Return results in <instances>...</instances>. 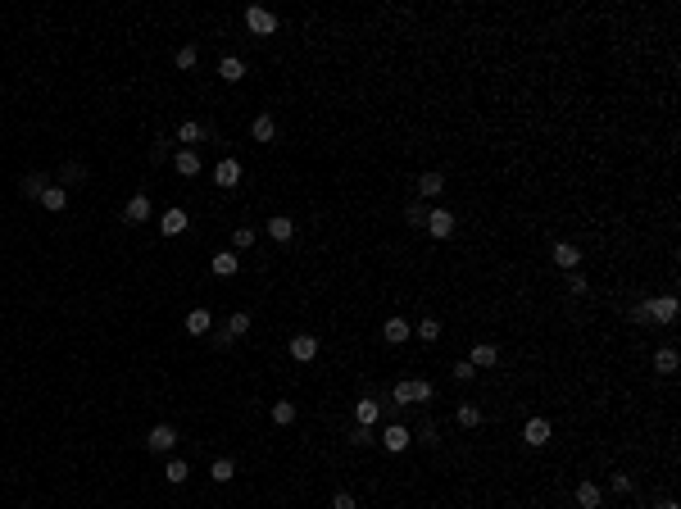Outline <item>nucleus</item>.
Segmentation results:
<instances>
[{
  "mask_svg": "<svg viewBox=\"0 0 681 509\" xmlns=\"http://www.w3.org/2000/svg\"><path fill=\"white\" fill-rule=\"evenodd\" d=\"M391 396H395V405H427V401H436V387L427 378H400Z\"/></svg>",
  "mask_w": 681,
  "mask_h": 509,
  "instance_id": "f257e3e1",
  "label": "nucleus"
},
{
  "mask_svg": "<svg viewBox=\"0 0 681 509\" xmlns=\"http://www.w3.org/2000/svg\"><path fill=\"white\" fill-rule=\"evenodd\" d=\"M173 445H177V428L173 423H155L150 432H146V450H155V455L173 450Z\"/></svg>",
  "mask_w": 681,
  "mask_h": 509,
  "instance_id": "f03ea898",
  "label": "nucleus"
},
{
  "mask_svg": "<svg viewBox=\"0 0 681 509\" xmlns=\"http://www.w3.org/2000/svg\"><path fill=\"white\" fill-rule=\"evenodd\" d=\"M377 441L386 445L391 455H400V450H409V445H413V428H404V423H391V428H382Z\"/></svg>",
  "mask_w": 681,
  "mask_h": 509,
  "instance_id": "7ed1b4c3",
  "label": "nucleus"
},
{
  "mask_svg": "<svg viewBox=\"0 0 681 509\" xmlns=\"http://www.w3.org/2000/svg\"><path fill=\"white\" fill-rule=\"evenodd\" d=\"M246 28H250L255 37H273V32H277V14H273V10H259V5H250V10H246Z\"/></svg>",
  "mask_w": 681,
  "mask_h": 509,
  "instance_id": "20e7f679",
  "label": "nucleus"
},
{
  "mask_svg": "<svg viewBox=\"0 0 681 509\" xmlns=\"http://www.w3.org/2000/svg\"><path fill=\"white\" fill-rule=\"evenodd\" d=\"M645 314H649V323H672L681 314V305H677V296H654L645 305Z\"/></svg>",
  "mask_w": 681,
  "mask_h": 509,
  "instance_id": "39448f33",
  "label": "nucleus"
},
{
  "mask_svg": "<svg viewBox=\"0 0 681 509\" xmlns=\"http://www.w3.org/2000/svg\"><path fill=\"white\" fill-rule=\"evenodd\" d=\"M422 228L432 232L436 241H445V237L454 232V214H450V209H441V205H432V209H427V223H422Z\"/></svg>",
  "mask_w": 681,
  "mask_h": 509,
  "instance_id": "423d86ee",
  "label": "nucleus"
},
{
  "mask_svg": "<svg viewBox=\"0 0 681 509\" xmlns=\"http://www.w3.org/2000/svg\"><path fill=\"white\" fill-rule=\"evenodd\" d=\"M409 336H413V323H409V318L395 314V318H386V323H382V341H391V346H404Z\"/></svg>",
  "mask_w": 681,
  "mask_h": 509,
  "instance_id": "0eeeda50",
  "label": "nucleus"
},
{
  "mask_svg": "<svg viewBox=\"0 0 681 509\" xmlns=\"http://www.w3.org/2000/svg\"><path fill=\"white\" fill-rule=\"evenodd\" d=\"M146 218H155V205H150V195H132L128 200V209H123V223H146Z\"/></svg>",
  "mask_w": 681,
  "mask_h": 509,
  "instance_id": "6e6552de",
  "label": "nucleus"
},
{
  "mask_svg": "<svg viewBox=\"0 0 681 509\" xmlns=\"http://www.w3.org/2000/svg\"><path fill=\"white\" fill-rule=\"evenodd\" d=\"M550 436H554L550 419H527V428H522V441L527 445H550Z\"/></svg>",
  "mask_w": 681,
  "mask_h": 509,
  "instance_id": "1a4fd4ad",
  "label": "nucleus"
},
{
  "mask_svg": "<svg viewBox=\"0 0 681 509\" xmlns=\"http://www.w3.org/2000/svg\"><path fill=\"white\" fill-rule=\"evenodd\" d=\"M314 355H318V336H314V332H295V336H291V359L309 364Z\"/></svg>",
  "mask_w": 681,
  "mask_h": 509,
  "instance_id": "9d476101",
  "label": "nucleus"
},
{
  "mask_svg": "<svg viewBox=\"0 0 681 509\" xmlns=\"http://www.w3.org/2000/svg\"><path fill=\"white\" fill-rule=\"evenodd\" d=\"M441 191H445V177H441V173H422V177H418V200H422V205L441 200Z\"/></svg>",
  "mask_w": 681,
  "mask_h": 509,
  "instance_id": "9b49d317",
  "label": "nucleus"
},
{
  "mask_svg": "<svg viewBox=\"0 0 681 509\" xmlns=\"http://www.w3.org/2000/svg\"><path fill=\"white\" fill-rule=\"evenodd\" d=\"M468 364H473V369H495V364H500V346H491V341H482V346H473V355H468Z\"/></svg>",
  "mask_w": 681,
  "mask_h": 509,
  "instance_id": "f8f14e48",
  "label": "nucleus"
},
{
  "mask_svg": "<svg viewBox=\"0 0 681 509\" xmlns=\"http://www.w3.org/2000/svg\"><path fill=\"white\" fill-rule=\"evenodd\" d=\"M554 264H559V269H568V273H577V264H582V250H577L573 241H559V246H554Z\"/></svg>",
  "mask_w": 681,
  "mask_h": 509,
  "instance_id": "ddd939ff",
  "label": "nucleus"
},
{
  "mask_svg": "<svg viewBox=\"0 0 681 509\" xmlns=\"http://www.w3.org/2000/svg\"><path fill=\"white\" fill-rule=\"evenodd\" d=\"M209 269H214V278H237L241 260H237V255H232V250H218L214 260H209Z\"/></svg>",
  "mask_w": 681,
  "mask_h": 509,
  "instance_id": "4468645a",
  "label": "nucleus"
},
{
  "mask_svg": "<svg viewBox=\"0 0 681 509\" xmlns=\"http://www.w3.org/2000/svg\"><path fill=\"white\" fill-rule=\"evenodd\" d=\"M214 182L218 186H237L241 182V164L237 160H218L214 164Z\"/></svg>",
  "mask_w": 681,
  "mask_h": 509,
  "instance_id": "2eb2a0df",
  "label": "nucleus"
},
{
  "mask_svg": "<svg viewBox=\"0 0 681 509\" xmlns=\"http://www.w3.org/2000/svg\"><path fill=\"white\" fill-rule=\"evenodd\" d=\"M159 232H164V237L186 232V214H182V209H164V214H159Z\"/></svg>",
  "mask_w": 681,
  "mask_h": 509,
  "instance_id": "dca6fc26",
  "label": "nucleus"
},
{
  "mask_svg": "<svg viewBox=\"0 0 681 509\" xmlns=\"http://www.w3.org/2000/svg\"><path fill=\"white\" fill-rule=\"evenodd\" d=\"M250 137H255V141H273V137H277V119H273V114H255Z\"/></svg>",
  "mask_w": 681,
  "mask_h": 509,
  "instance_id": "f3484780",
  "label": "nucleus"
},
{
  "mask_svg": "<svg viewBox=\"0 0 681 509\" xmlns=\"http://www.w3.org/2000/svg\"><path fill=\"white\" fill-rule=\"evenodd\" d=\"M177 141H182L186 151H191L195 141H205V123H195V119H182V123H177Z\"/></svg>",
  "mask_w": 681,
  "mask_h": 509,
  "instance_id": "a211bd4d",
  "label": "nucleus"
},
{
  "mask_svg": "<svg viewBox=\"0 0 681 509\" xmlns=\"http://www.w3.org/2000/svg\"><path fill=\"white\" fill-rule=\"evenodd\" d=\"M186 332H191V336H209V332H214L209 309H191V314H186Z\"/></svg>",
  "mask_w": 681,
  "mask_h": 509,
  "instance_id": "6ab92c4d",
  "label": "nucleus"
},
{
  "mask_svg": "<svg viewBox=\"0 0 681 509\" xmlns=\"http://www.w3.org/2000/svg\"><path fill=\"white\" fill-rule=\"evenodd\" d=\"M173 169H177L182 177H195V173H200V155H195V151H186V146H182V151L173 155Z\"/></svg>",
  "mask_w": 681,
  "mask_h": 509,
  "instance_id": "aec40b11",
  "label": "nucleus"
},
{
  "mask_svg": "<svg viewBox=\"0 0 681 509\" xmlns=\"http://www.w3.org/2000/svg\"><path fill=\"white\" fill-rule=\"evenodd\" d=\"M41 205L50 209V214H59V209L68 205V191H64V186H59V182H50V186H46V191H41Z\"/></svg>",
  "mask_w": 681,
  "mask_h": 509,
  "instance_id": "412c9836",
  "label": "nucleus"
},
{
  "mask_svg": "<svg viewBox=\"0 0 681 509\" xmlns=\"http://www.w3.org/2000/svg\"><path fill=\"white\" fill-rule=\"evenodd\" d=\"M654 373H663V378H672V373H677V350H672V346H659V350H654Z\"/></svg>",
  "mask_w": 681,
  "mask_h": 509,
  "instance_id": "4be33fe9",
  "label": "nucleus"
},
{
  "mask_svg": "<svg viewBox=\"0 0 681 509\" xmlns=\"http://www.w3.org/2000/svg\"><path fill=\"white\" fill-rule=\"evenodd\" d=\"M46 186H50V177H46V173H28V177L19 182V191L28 195V200H41V191H46Z\"/></svg>",
  "mask_w": 681,
  "mask_h": 509,
  "instance_id": "5701e85b",
  "label": "nucleus"
},
{
  "mask_svg": "<svg viewBox=\"0 0 681 509\" xmlns=\"http://www.w3.org/2000/svg\"><path fill=\"white\" fill-rule=\"evenodd\" d=\"M377 419H382V405L377 401H359L355 405V423H359V428H373Z\"/></svg>",
  "mask_w": 681,
  "mask_h": 509,
  "instance_id": "b1692460",
  "label": "nucleus"
},
{
  "mask_svg": "<svg viewBox=\"0 0 681 509\" xmlns=\"http://www.w3.org/2000/svg\"><path fill=\"white\" fill-rule=\"evenodd\" d=\"M218 77H223V82H241V77H246V64H241L237 55H227V59H218Z\"/></svg>",
  "mask_w": 681,
  "mask_h": 509,
  "instance_id": "393cba45",
  "label": "nucleus"
},
{
  "mask_svg": "<svg viewBox=\"0 0 681 509\" xmlns=\"http://www.w3.org/2000/svg\"><path fill=\"white\" fill-rule=\"evenodd\" d=\"M87 182V164H64V169H59V186H82Z\"/></svg>",
  "mask_w": 681,
  "mask_h": 509,
  "instance_id": "a878e982",
  "label": "nucleus"
},
{
  "mask_svg": "<svg viewBox=\"0 0 681 509\" xmlns=\"http://www.w3.org/2000/svg\"><path fill=\"white\" fill-rule=\"evenodd\" d=\"M268 237H273V241H291V237H295V223H291L286 214L268 218Z\"/></svg>",
  "mask_w": 681,
  "mask_h": 509,
  "instance_id": "bb28decb",
  "label": "nucleus"
},
{
  "mask_svg": "<svg viewBox=\"0 0 681 509\" xmlns=\"http://www.w3.org/2000/svg\"><path fill=\"white\" fill-rule=\"evenodd\" d=\"M577 505L582 509H600V487H595V482H577Z\"/></svg>",
  "mask_w": 681,
  "mask_h": 509,
  "instance_id": "cd10ccee",
  "label": "nucleus"
},
{
  "mask_svg": "<svg viewBox=\"0 0 681 509\" xmlns=\"http://www.w3.org/2000/svg\"><path fill=\"white\" fill-rule=\"evenodd\" d=\"M164 477H168L173 487H182L186 477H191V468H186V459H168V464H164Z\"/></svg>",
  "mask_w": 681,
  "mask_h": 509,
  "instance_id": "c85d7f7f",
  "label": "nucleus"
},
{
  "mask_svg": "<svg viewBox=\"0 0 681 509\" xmlns=\"http://www.w3.org/2000/svg\"><path fill=\"white\" fill-rule=\"evenodd\" d=\"M427 209H432V205H422V200H409V205H404V223H409V228H422V223H427Z\"/></svg>",
  "mask_w": 681,
  "mask_h": 509,
  "instance_id": "c756f323",
  "label": "nucleus"
},
{
  "mask_svg": "<svg viewBox=\"0 0 681 509\" xmlns=\"http://www.w3.org/2000/svg\"><path fill=\"white\" fill-rule=\"evenodd\" d=\"M223 332L232 336V341H237V336H246V332H250V314H246V309H237V314L227 318V327H223Z\"/></svg>",
  "mask_w": 681,
  "mask_h": 509,
  "instance_id": "7c9ffc66",
  "label": "nucleus"
},
{
  "mask_svg": "<svg viewBox=\"0 0 681 509\" xmlns=\"http://www.w3.org/2000/svg\"><path fill=\"white\" fill-rule=\"evenodd\" d=\"M273 423H277V428H291L295 423V405L291 401H273Z\"/></svg>",
  "mask_w": 681,
  "mask_h": 509,
  "instance_id": "2f4dec72",
  "label": "nucleus"
},
{
  "mask_svg": "<svg viewBox=\"0 0 681 509\" xmlns=\"http://www.w3.org/2000/svg\"><path fill=\"white\" fill-rule=\"evenodd\" d=\"M454 419H459V428H477V423H482V410H477L473 401H464L459 410H454Z\"/></svg>",
  "mask_w": 681,
  "mask_h": 509,
  "instance_id": "473e14b6",
  "label": "nucleus"
},
{
  "mask_svg": "<svg viewBox=\"0 0 681 509\" xmlns=\"http://www.w3.org/2000/svg\"><path fill=\"white\" fill-rule=\"evenodd\" d=\"M209 477H214V482H232V477H237V464H232V459H214V464H209Z\"/></svg>",
  "mask_w": 681,
  "mask_h": 509,
  "instance_id": "72a5a7b5",
  "label": "nucleus"
},
{
  "mask_svg": "<svg viewBox=\"0 0 681 509\" xmlns=\"http://www.w3.org/2000/svg\"><path fill=\"white\" fill-rule=\"evenodd\" d=\"M346 441H350V445H377V432H373V428H359V423H355V428L346 432Z\"/></svg>",
  "mask_w": 681,
  "mask_h": 509,
  "instance_id": "f704fd0d",
  "label": "nucleus"
},
{
  "mask_svg": "<svg viewBox=\"0 0 681 509\" xmlns=\"http://www.w3.org/2000/svg\"><path fill=\"white\" fill-rule=\"evenodd\" d=\"M413 336H422V341H436V336H441V323H436V318H422V323H413Z\"/></svg>",
  "mask_w": 681,
  "mask_h": 509,
  "instance_id": "c9c22d12",
  "label": "nucleus"
},
{
  "mask_svg": "<svg viewBox=\"0 0 681 509\" xmlns=\"http://www.w3.org/2000/svg\"><path fill=\"white\" fill-rule=\"evenodd\" d=\"M609 487H613L618 496H631V487H636V482H631L627 473H609Z\"/></svg>",
  "mask_w": 681,
  "mask_h": 509,
  "instance_id": "e433bc0d",
  "label": "nucleus"
},
{
  "mask_svg": "<svg viewBox=\"0 0 681 509\" xmlns=\"http://www.w3.org/2000/svg\"><path fill=\"white\" fill-rule=\"evenodd\" d=\"M195 59H200V50H195V46H182L173 64H177V68H195Z\"/></svg>",
  "mask_w": 681,
  "mask_h": 509,
  "instance_id": "4c0bfd02",
  "label": "nucleus"
},
{
  "mask_svg": "<svg viewBox=\"0 0 681 509\" xmlns=\"http://www.w3.org/2000/svg\"><path fill=\"white\" fill-rule=\"evenodd\" d=\"M232 246H237V250H250V246H255V228H237V232H232Z\"/></svg>",
  "mask_w": 681,
  "mask_h": 509,
  "instance_id": "58836bf2",
  "label": "nucleus"
},
{
  "mask_svg": "<svg viewBox=\"0 0 681 509\" xmlns=\"http://www.w3.org/2000/svg\"><path fill=\"white\" fill-rule=\"evenodd\" d=\"M568 296H586V278L582 273H568Z\"/></svg>",
  "mask_w": 681,
  "mask_h": 509,
  "instance_id": "ea45409f",
  "label": "nucleus"
},
{
  "mask_svg": "<svg viewBox=\"0 0 681 509\" xmlns=\"http://www.w3.org/2000/svg\"><path fill=\"white\" fill-rule=\"evenodd\" d=\"M418 441H427V445L441 441V436H436V423H422V428H418Z\"/></svg>",
  "mask_w": 681,
  "mask_h": 509,
  "instance_id": "a19ab883",
  "label": "nucleus"
},
{
  "mask_svg": "<svg viewBox=\"0 0 681 509\" xmlns=\"http://www.w3.org/2000/svg\"><path fill=\"white\" fill-rule=\"evenodd\" d=\"M332 509H355V496H350V491H336V496H332Z\"/></svg>",
  "mask_w": 681,
  "mask_h": 509,
  "instance_id": "79ce46f5",
  "label": "nucleus"
},
{
  "mask_svg": "<svg viewBox=\"0 0 681 509\" xmlns=\"http://www.w3.org/2000/svg\"><path fill=\"white\" fill-rule=\"evenodd\" d=\"M150 160H155V164L168 160V141H155V146H150Z\"/></svg>",
  "mask_w": 681,
  "mask_h": 509,
  "instance_id": "37998d69",
  "label": "nucleus"
},
{
  "mask_svg": "<svg viewBox=\"0 0 681 509\" xmlns=\"http://www.w3.org/2000/svg\"><path fill=\"white\" fill-rule=\"evenodd\" d=\"M627 318H631V323H649V314H645V305H631V309H627Z\"/></svg>",
  "mask_w": 681,
  "mask_h": 509,
  "instance_id": "c03bdc74",
  "label": "nucleus"
},
{
  "mask_svg": "<svg viewBox=\"0 0 681 509\" xmlns=\"http://www.w3.org/2000/svg\"><path fill=\"white\" fill-rule=\"evenodd\" d=\"M473 373H477V369H473V364H468V359H464V364H454V378H459V382H468V378H473Z\"/></svg>",
  "mask_w": 681,
  "mask_h": 509,
  "instance_id": "a18cd8bd",
  "label": "nucleus"
},
{
  "mask_svg": "<svg viewBox=\"0 0 681 509\" xmlns=\"http://www.w3.org/2000/svg\"><path fill=\"white\" fill-rule=\"evenodd\" d=\"M209 341H214L218 350H227V346H232V336H227V332H209Z\"/></svg>",
  "mask_w": 681,
  "mask_h": 509,
  "instance_id": "49530a36",
  "label": "nucleus"
},
{
  "mask_svg": "<svg viewBox=\"0 0 681 509\" xmlns=\"http://www.w3.org/2000/svg\"><path fill=\"white\" fill-rule=\"evenodd\" d=\"M659 509H677V500H663V505H659Z\"/></svg>",
  "mask_w": 681,
  "mask_h": 509,
  "instance_id": "de8ad7c7",
  "label": "nucleus"
}]
</instances>
